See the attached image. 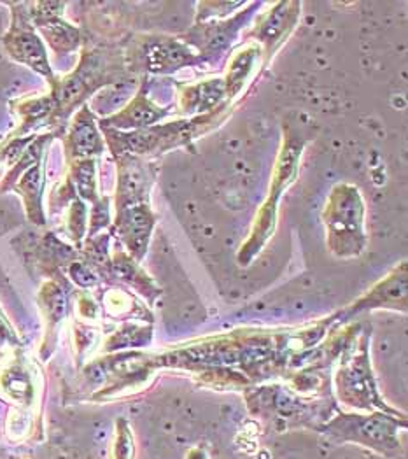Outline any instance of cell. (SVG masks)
Segmentation results:
<instances>
[{
    "instance_id": "ba28073f",
    "label": "cell",
    "mask_w": 408,
    "mask_h": 459,
    "mask_svg": "<svg viewBox=\"0 0 408 459\" xmlns=\"http://www.w3.org/2000/svg\"><path fill=\"white\" fill-rule=\"evenodd\" d=\"M298 16H299V4L281 2L275 5L273 11H270L266 16L261 18L258 27L253 30L251 36L263 42L266 60L295 29Z\"/></svg>"
},
{
    "instance_id": "4fadbf2b",
    "label": "cell",
    "mask_w": 408,
    "mask_h": 459,
    "mask_svg": "<svg viewBox=\"0 0 408 459\" xmlns=\"http://www.w3.org/2000/svg\"><path fill=\"white\" fill-rule=\"evenodd\" d=\"M226 95L221 79L205 81L195 86H183L179 95V108L187 115L209 113L216 108Z\"/></svg>"
},
{
    "instance_id": "e0dca14e",
    "label": "cell",
    "mask_w": 408,
    "mask_h": 459,
    "mask_svg": "<svg viewBox=\"0 0 408 459\" xmlns=\"http://www.w3.org/2000/svg\"><path fill=\"white\" fill-rule=\"evenodd\" d=\"M0 385H2L4 393L11 394L16 402H27L32 394L30 379L20 367H13V368L5 370L0 377Z\"/></svg>"
},
{
    "instance_id": "d6986e66",
    "label": "cell",
    "mask_w": 408,
    "mask_h": 459,
    "mask_svg": "<svg viewBox=\"0 0 408 459\" xmlns=\"http://www.w3.org/2000/svg\"><path fill=\"white\" fill-rule=\"evenodd\" d=\"M134 458V442L132 437L125 426V422L117 424L116 440L112 446L111 459H132Z\"/></svg>"
},
{
    "instance_id": "9c48e42d",
    "label": "cell",
    "mask_w": 408,
    "mask_h": 459,
    "mask_svg": "<svg viewBox=\"0 0 408 459\" xmlns=\"http://www.w3.org/2000/svg\"><path fill=\"white\" fill-rule=\"evenodd\" d=\"M65 153L71 161L88 160L104 153V139L100 137L95 117L90 113L88 106H82L74 116L71 130L65 137Z\"/></svg>"
},
{
    "instance_id": "44dd1931",
    "label": "cell",
    "mask_w": 408,
    "mask_h": 459,
    "mask_svg": "<svg viewBox=\"0 0 408 459\" xmlns=\"http://www.w3.org/2000/svg\"><path fill=\"white\" fill-rule=\"evenodd\" d=\"M36 137H23V139H11L4 148H0V163L5 160H18L25 148L34 141Z\"/></svg>"
},
{
    "instance_id": "5b68a950",
    "label": "cell",
    "mask_w": 408,
    "mask_h": 459,
    "mask_svg": "<svg viewBox=\"0 0 408 459\" xmlns=\"http://www.w3.org/2000/svg\"><path fill=\"white\" fill-rule=\"evenodd\" d=\"M65 4L62 2H36L27 4L29 16L32 25H36L42 38L48 40V44L53 48L58 55H69L77 49L81 42L79 30L71 23L62 20V9Z\"/></svg>"
},
{
    "instance_id": "ffe728a7",
    "label": "cell",
    "mask_w": 408,
    "mask_h": 459,
    "mask_svg": "<svg viewBox=\"0 0 408 459\" xmlns=\"http://www.w3.org/2000/svg\"><path fill=\"white\" fill-rule=\"evenodd\" d=\"M109 225V198H99L93 204L91 220H90V237H95L99 230Z\"/></svg>"
},
{
    "instance_id": "5bb4252c",
    "label": "cell",
    "mask_w": 408,
    "mask_h": 459,
    "mask_svg": "<svg viewBox=\"0 0 408 459\" xmlns=\"http://www.w3.org/2000/svg\"><path fill=\"white\" fill-rule=\"evenodd\" d=\"M407 275L405 272L402 273V277H398V270L395 272V275L387 277L386 281H382L373 291H370V295L367 299H363L358 307L367 306L365 308H369L370 306H391V304H398L400 297L405 299L407 295Z\"/></svg>"
},
{
    "instance_id": "277c9868",
    "label": "cell",
    "mask_w": 408,
    "mask_h": 459,
    "mask_svg": "<svg viewBox=\"0 0 408 459\" xmlns=\"http://www.w3.org/2000/svg\"><path fill=\"white\" fill-rule=\"evenodd\" d=\"M9 5L13 7V23L2 40L4 49L14 62L30 67L32 71L46 77L53 84L56 79L53 76L46 48L30 22L27 4H9Z\"/></svg>"
},
{
    "instance_id": "3957f363",
    "label": "cell",
    "mask_w": 408,
    "mask_h": 459,
    "mask_svg": "<svg viewBox=\"0 0 408 459\" xmlns=\"http://www.w3.org/2000/svg\"><path fill=\"white\" fill-rule=\"evenodd\" d=\"M108 81H111V76L106 58L97 51L82 53L81 64L74 73L51 84V99L55 104V113L51 121L69 117L91 91H95L102 84H108Z\"/></svg>"
},
{
    "instance_id": "7a4b0ae2",
    "label": "cell",
    "mask_w": 408,
    "mask_h": 459,
    "mask_svg": "<svg viewBox=\"0 0 408 459\" xmlns=\"http://www.w3.org/2000/svg\"><path fill=\"white\" fill-rule=\"evenodd\" d=\"M207 117H196L191 121H178L169 125H152L143 130H134L130 134H123L112 128H104L109 148L116 158L125 156H139V154L158 153L176 146L186 144L191 137H195V128L198 125H207Z\"/></svg>"
},
{
    "instance_id": "9a60e30c",
    "label": "cell",
    "mask_w": 408,
    "mask_h": 459,
    "mask_svg": "<svg viewBox=\"0 0 408 459\" xmlns=\"http://www.w3.org/2000/svg\"><path fill=\"white\" fill-rule=\"evenodd\" d=\"M256 55H258V49L256 48H247L244 51H239L230 67H228V74L224 79V91L228 97H235L240 88L244 86V81L249 76L253 65H255V60H256Z\"/></svg>"
},
{
    "instance_id": "7402d4cb",
    "label": "cell",
    "mask_w": 408,
    "mask_h": 459,
    "mask_svg": "<svg viewBox=\"0 0 408 459\" xmlns=\"http://www.w3.org/2000/svg\"><path fill=\"white\" fill-rule=\"evenodd\" d=\"M7 341H16V337H14V333L11 332L7 321L4 319V316H2V312H0V347L5 344Z\"/></svg>"
},
{
    "instance_id": "7c38bea8",
    "label": "cell",
    "mask_w": 408,
    "mask_h": 459,
    "mask_svg": "<svg viewBox=\"0 0 408 459\" xmlns=\"http://www.w3.org/2000/svg\"><path fill=\"white\" fill-rule=\"evenodd\" d=\"M42 190H44L42 161H38L34 167L25 170L20 176V179L16 181V185L13 186V192L20 193L25 202L29 220L39 227H42L46 223L44 211H42Z\"/></svg>"
},
{
    "instance_id": "52a82bcc",
    "label": "cell",
    "mask_w": 408,
    "mask_h": 459,
    "mask_svg": "<svg viewBox=\"0 0 408 459\" xmlns=\"http://www.w3.org/2000/svg\"><path fill=\"white\" fill-rule=\"evenodd\" d=\"M154 221L156 218L146 202L116 211L114 227L135 260H141L146 255Z\"/></svg>"
},
{
    "instance_id": "6da1fadb",
    "label": "cell",
    "mask_w": 408,
    "mask_h": 459,
    "mask_svg": "<svg viewBox=\"0 0 408 459\" xmlns=\"http://www.w3.org/2000/svg\"><path fill=\"white\" fill-rule=\"evenodd\" d=\"M363 216L365 205L360 192L354 186L338 185L332 192L325 211L328 244L334 255L347 258L363 251Z\"/></svg>"
},
{
    "instance_id": "30bf717a",
    "label": "cell",
    "mask_w": 408,
    "mask_h": 459,
    "mask_svg": "<svg viewBox=\"0 0 408 459\" xmlns=\"http://www.w3.org/2000/svg\"><path fill=\"white\" fill-rule=\"evenodd\" d=\"M247 14H239L228 22H211L193 27L185 38L189 44L196 46L204 56H213L226 49L237 36L240 25L246 22Z\"/></svg>"
},
{
    "instance_id": "8fae6325",
    "label": "cell",
    "mask_w": 408,
    "mask_h": 459,
    "mask_svg": "<svg viewBox=\"0 0 408 459\" xmlns=\"http://www.w3.org/2000/svg\"><path fill=\"white\" fill-rule=\"evenodd\" d=\"M167 115L165 109H160L154 106L146 95V90L143 88L137 97L117 115L111 116L108 119H102L100 126L112 128V130H143L152 126L158 119Z\"/></svg>"
},
{
    "instance_id": "8992f818",
    "label": "cell",
    "mask_w": 408,
    "mask_h": 459,
    "mask_svg": "<svg viewBox=\"0 0 408 459\" xmlns=\"http://www.w3.org/2000/svg\"><path fill=\"white\" fill-rule=\"evenodd\" d=\"M139 62L149 73L169 74L186 65H196L204 58H196L187 46L172 38H148L137 51Z\"/></svg>"
},
{
    "instance_id": "2e32d148",
    "label": "cell",
    "mask_w": 408,
    "mask_h": 459,
    "mask_svg": "<svg viewBox=\"0 0 408 459\" xmlns=\"http://www.w3.org/2000/svg\"><path fill=\"white\" fill-rule=\"evenodd\" d=\"M77 195L82 200H90L95 204L99 200L97 195V181H95V160H77L71 161V179Z\"/></svg>"
},
{
    "instance_id": "ac0fdd59",
    "label": "cell",
    "mask_w": 408,
    "mask_h": 459,
    "mask_svg": "<svg viewBox=\"0 0 408 459\" xmlns=\"http://www.w3.org/2000/svg\"><path fill=\"white\" fill-rule=\"evenodd\" d=\"M86 231V205L82 200L75 198L71 204V212H69V233L74 242H81Z\"/></svg>"
}]
</instances>
